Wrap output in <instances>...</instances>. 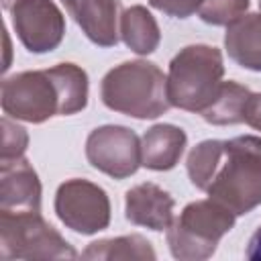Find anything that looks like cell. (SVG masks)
Instances as JSON below:
<instances>
[{"label": "cell", "mask_w": 261, "mask_h": 261, "mask_svg": "<svg viewBox=\"0 0 261 261\" xmlns=\"http://www.w3.org/2000/svg\"><path fill=\"white\" fill-rule=\"evenodd\" d=\"M16 37L31 53L59 47L65 35V16L53 0H16L10 8Z\"/></svg>", "instance_id": "9c48e42d"}, {"label": "cell", "mask_w": 261, "mask_h": 261, "mask_svg": "<svg viewBox=\"0 0 261 261\" xmlns=\"http://www.w3.org/2000/svg\"><path fill=\"white\" fill-rule=\"evenodd\" d=\"M249 96L251 92L247 86H241L237 82H222L214 102L202 112V118L216 126L239 124L243 122V112Z\"/></svg>", "instance_id": "e0dca14e"}, {"label": "cell", "mask_w": 261, "mask_h": 261, "mask_svg": "<svg viewBox=\"0 0 261 261\" xmlns=\"http://www.w3.org/2000/svg\"><path fill=\"white\" fill-rule=\"evenodd\" d=\"M243 122H247L255 130H261V94L249 96L245 104V112H243Z\"/></svg>", "instance_id": "7402d4cb"}, {"label": "cell", "mask_w": 261, "mask_h": 261, "mask_svg": "<svg viewBox=\"0 0 261 261\" xmlns=\"http://www.w3.org/2000/svg\"><path fill=\"white\" fill-rule=\"evenodd\" d=\"M14 2H16V0H2V4H4V8H6V10H8V8H10Z\"/></svg>", "instance_id": "cb8c5ba5"}, {"label": "cell", "mask_w": 261, "mask_h": 261, "mask_svg": "<svg viewBox=\"0 0 261 261\" xmlns=\"http://www.w3.org/2000/svg\"><path fill=\"white\" fill-rule=\"evenodd\" d=\"M120 37H122L124 45L130 51H135L137 55H149L159 47L161 31H159L153 14L145 6L137 4V6L122 10Z\"/></svg>", "instance_id": "9a60e30c"}, {"label": "cell", "mask_w": 261, "mask_h": 261, "mask_svg": "<svg viewBox=\"0 0 261 261\" xmlns=\"http://www.w3.org/2000/svg\"><path fill=\"white\" fill-rule=\"evenodd\" d=\"M224 49L228 57L251 71H261V12L243 14L226 27Z\"/></svg>", "instance_id": "5bb4252c"}, {"label": "cell", "mask_w": 261, "mask_h": 261, "mask_svg": "<svg viewBox=\"0 0 261 261\" xmlns=\"http://www.w3.org/2000/svg\"><path fill=\"white\" fill-rule=\"evenodd\" d=\"M51 75L57 98L59 116H69L86 108L88 104V73L75 63H57L47 69Z\"/></svg>", "instance_id": "2e32d148"}, {"label": "cell", "mask_w": 261, "mask_h": 261, "mask_svg": "<svg viewBox=\"0 0 261 261\" xmlns=\"http://www.w3.org/2000/svg\"><path fill=\"white\" fill-rule=\"evenodd\" d=\"M173 198L157 184L145 181L124 194V216L137 226L167 230L173 222Z\"/></svg>", "instance_id": "7c38bea8"}, {"label": "cell", "mask_w": 261, "mask_h": 261, "mask_svg": "<svg viewBox=\"0 0 261 261\" xmlns=\"http://www.w3.org/2000/svg\"><path fill=\"white\" fill-rule=\"evenodd\" d=\"M188 137L175 124H155L141 139V165L153 171L173 169L186 149Z\"/></svg>", "instance_id": "4fadbf2b"}, {"label": "cell", "mask_w": 261, "mask_h": 261, "mask_svg": "<svg viewBox=\"0 0 261 261\" xmlns=\"http://www.w3.org/2000/svg\"><path fill=\"white\" fill-rule=\"evenodd\" d=\"M249 10V0H202L200 18L214 27H228Z\"/></svg>", "instance_id": "d6986e66"}, {"label": "cell", "mask_w": 261, "mask_h": 261, "mask_svg": "<svg viewBox=\"0 0 261 261\" xmlns=\"http://www.w3.org/2000/svg\"><path fill=\"white\" fill-rule=\"evenodd\" d=\"M4 114L33 124L59 114V98L47 69L20 71L2 82Z\"/></svg>", "instance_id": "8992f818"}, {"label": "cell", "mask_w": 261, "mask_h": 261, "mask_svg": "<svg viewBox=\"0 0 261 261\" xmlns=\"http://www.w3.org/2000/svg\"><path fill=\"white\" fill-rule=\"evenodd\" d=\"M259 6H261V0H259Z\"/></svg>", "instance_id": "d4e9b609"}, {"label": "cell", "mask_w": 261, "mask_h": 261, "mask_svg": "<svg viewBox=\"0 0 261 261\" xmlns=\"http://www.w3.org/2000/svg\"><path fill=\"white\" fill-rule=\"evenodd\" d=\"M149 4L169 16L175 18H188L194 12L200 10L202 0H149Z\"/></svg>", "instance_id": "44dd1931"}, {"label": "cell", "mask_w": 261, "mask_h": 261, "mask_svg": "<svg viewBox=\"0 0 261 261\" xmlns=\"http://www.w3.org/2000/svg\"><path fill=\"white\" fill-rule=\"evenodd\" d=\"M247 259L261 261V226L253 232V237H251V241H249V247H247Z\"/></svg>", "instance_id": "603a6c76"}, {"label": "cell", "mask_w": 261, "mask_h": 261, "mask_svg": "<svg viewBox=\"0 0 261 261\" xmlns=\"http://www.w3.org/2000/svg\"><path fill=\"white\" fill-rule=\"evenodd\" d=\"M2 259H75L77 251L41 216V212H0Z\"/></svg>", "instance_id": "5b68a950"}, {"label": "cell", "mask_w": 261, "mask_h": 261, "mask_svg": "<svg viewBox=\"0 0 261 261\" xmlns=\"http://www.w3.org/2000/svg\"><path fill=\"white\" fill-rule=\"evenodd\" d=\"M2 147H0V161L4 159H16L22 157L29 145V135L27 128H22L20 124L8 120L6 116L2 118Z\"/></svg>", "instance_id": "ffe728a7"}, {"label": "cell", "mask_w": 261, "mask_h": 261, "mask_svg": "<svg viewBox=\"0 0 261 261\" xmlns=\"http://www.w3.org/2000/svg\"><path fill=\"white\" fill-rule=\"evenodd\" d=\"M237 214L220 202H190L167 228V245L179 261H204L214 255L220 239L234 226Z\"/></svg>", "instance_id": "277c9868"}, {"label": "cell", "mask_w": 261, "mask_h": 261, "mask_svg": "<svg viewBox=\"0 0 261 261\" xmlns=\"http://www.w3.org/2000/svg\"><path fill=\"white\" fill-rule=\"evenodd\" d=\"M55 212L59 220L80 234H96L110 224L108 194L88 179H67L57 188Z\"/></svg>", "instance_id": "52a82bcc"}, {"label": "cell", "mask_w": 261, "mask_h": 261, "mask_svg": "<svg viewBox=\"0 0 261 261\" xmlns=\"http://www.w3.org/2000/svg\"><path fill=\"white\" fill-rule=\"evenodd\" d=\"M0 212H41V181L24 157L0 161Z\"/></svg>", "instance_id": "30bf717a"}, {"label": "cell", "mask_w": 261, "mask_h": 261, "mask_svg": "<svg viewBox=\"0 0 261 261\" xmlns=\"http://www.w3.org/2000/svg\"><path fill=\"white\" fill-rule=\"evenodd\" d=\"M84 259H155L151 243L141 234H126L116 239H100L90 243L84 253Z\"/></svg>", "instance_id": "ac0fdd59"}, {"label": "cell", "mask_w": 261, "mask_h": 261, "mask_svg": "<svg viewBox=\"0 0 261 261\" xmlns=\"http://www.w3.org/2000/svg\"><path fill=\"white\" fill-rule=\"evenodd\" d=\"M69 16L77 22L84 35L100 45L114 47L118 43L120 0H61Z\"/></svg>", "instance_id": "8fae6325"}, {"label": "cell", "mask_w": 261, "mask_h": 261, "mask_svg": "<svg viewBox=\"0 0 261 261\" xmlns=\"http://www.w3.org/2000/svg\"><path fill=\"white\" fill-rule=\"evenodd\" d=\"M100 98L106 108L141 120L157 118L171 108L167 75L143 59L112 67L100 84Z\"/></svg>", "instance_id": "7a4b0ae2"}, {"label": "cell", "mask_w": 261, "mask_h": 261, "mask_svg": "<svg viewBox=\"0 0 261 261\" xmlns=\"http://www.w3.org/2000/svg\"><path fill=\"white\" fill-rule=\"evenodd\" d=\"M86 157L98 171L114 179H124L141 167V141L126 126L106 124L88 135Z\"/></svg>", "instance_id": "ba28073f"}, {"label": "cell", "mask_w": 261, "mask_h": 261, "mask_svg": "<svg viewBox=\"0 0 261 261\" xmlns=\"http://www.w3.org/2000/svg\"><path fill=\"white\" fill-rule=\"evenodd\" d=\"M186 165L190 181L237 216L261 204V137L202 141Z\"/></svg>", "instance_id": "6da1fadb"}, {"label": "cell", "mask_w": 261, "mask_h": 261, "mask_svg": "<svg viewBox=\"0 0 261 261\" xmlns=\"http://www.w3.org/2000/svg\"><path fill=\"white\" fill-rule=\"evenodd\" d=\"M224 75L222 53L210 45H188L169 61L167 96L171 106L204 112L216 98Z\"/></svg>", "instance_id": "3957f363"}]
</instances>
